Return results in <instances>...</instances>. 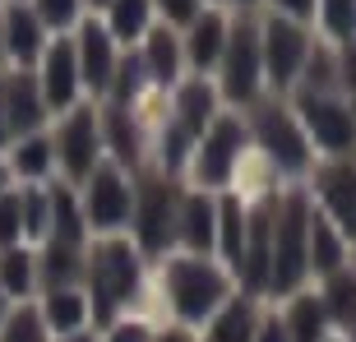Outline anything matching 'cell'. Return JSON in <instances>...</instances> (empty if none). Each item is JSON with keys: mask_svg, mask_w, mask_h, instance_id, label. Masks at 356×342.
Segmentation results:
<instances>
[{"mask_svg": "<svg viewBox=\"0 0 356 342\" xmlns=\"http://www.w3.org/2000/svg\"><path fill=\"white\" fill-rule=\"evenodd\" d=\"M83 296L92 324L106 329L111 319L130 315L144 296V254L130 236H92L83 245Z\"/></svg>", "mask_w": 356, "mask_h": 342, "instance_id": "1", "label": "cell"}, {"mask_svg": "<svg viewBox=\"0 0 356 342\" xmlns=\"http://www.w3.org/2000/svg\"><path fill=\"white\" fill-rule=\"evenodd\" d=\"M232 296H236V277L222 268L218 254L172 250L162 259V301L172 310V324H185L199 333Z\"/></svg>", "mask_w": 356, "mask_h": 342, "instance_id": "2", "label": "cell"}, {"mask_svg": "<svg viewBox=\"0 0 356 342\" xmlns=\"http://www.w3.org/2000/svg\"><path fill=\"white\" fill-rule=\"evenodd\" d=\"M310 190L291 185L273 199V273H268V301H287L310 282Z\"/></svg>", "mask_w": 356, "mask_h": 342, "instance_id": "3", "label": "cell"}, {"mask_svg": "<svg viewBox=\"0 0 356 342\" xmlns=\"http://www.w3.org/2000/svg\"><path fill=\"white\" fill-rule=\"evenodd\" d=\"M241 116H245V130H250V148L277 171V176L301 181V176L315 171V148L305 139L296 111L287 106V97H259V102L245 106Z\"/></svg>", "mask_w": 356, "mask_h": 342, "instance_id": "4", "label": "cell"}, {"mask_svg": "<svg viewBox=\"0 0 356 342\" xmlns=\"http://www.w3.org/2000/svg\"><path fill=\"white\" fill-rule=\"evenodd\" d=\"M250 130H245V116L241 111H218L213 125L199 134L195 153H190V167H185V185L195 190H209V195H222L232 190L250 158Z\"/></svg>", "mask_w": 356, "mask_h": 342, "instance_id": "5", "label": "cell"}, {"mask_svg": "<svg viewBox=\"0 0 356 342\" xmlns=\"http://www.w3.org/2000/svg\"><path fill=\"white\" fill-rule=\"evenodd\" d=\"M181 195H185V181L162 176V171L134 181V209H130V231L125 236L134 241V250L144 254V259H167L176 250Z\"/></svg>", "mask_w": 356, "mask_h": 342, "instance_id": "6", "label": "cell"}, {"mask_svg": "<svg viewBox=\"0 0 356 342\" xmlns=\"http://www.w3.org/2000/svg\"><path fill=\"white\" fill-rule=\"evenodd\" d=\"M287 106L296 111L305 139L319 158H356V106L343 92H305L291 88Z\"/></svg>", "mask_w": 356, "mask_h": 342, "instance_id": "7", "label": "cell"}, {"mask_svg": "<svg viewBox=\"0 0 356 342\" xmlns=\"http://www.w3.org/2000/svg\"><path fill=\"white\" fill-rule=\"evenodd\" d=\"M218 92L232 106H254L264 97V56H259V19L241 10L227 28V47L218 60Z\"/></svg>", "mask_w": 356, "mask_h": 342, "instance_id": "8", "label": "cell"}, {"mask_svg": "<svg viewBox=\"0 0 356 342\" xmlns=\"http://www.w3.org/2000/svg\"><path fill=\"white\" fill-rule=\"evenodd\" d=\"M83 222L88 236H125L130 231V209H134V181L130 171H120L116 162H97L92 176L79 185Z\"/></svg>", "mask_w": 356, "mask_h": 342, "instance_id": "9", "label": "cell"}, {"mask_svg": "<svg viewBox=\"0 0 356 342\" xmlns=\"http://www.w3.org/2000/svg\"><path fill=\"white\" fill-rule=\"evenodd\" d=\"M310 28L296 24V19H282V14H268L259 19V56H264V88L273 97H287L301 79V65L310 56Z\"/></svg>", "mask_w": 356, "mask_h": 342, "instance_id": "10", "label": "cell"}, {"mask_svg": "<svg viewBox=\"0 0 356 342\" xmlns=\"http://www.w3.org/2000/svg\"><path fill=\"white\" fill-rule=\"evenodd\" d=\"M56 167L70 185H83L92 176V167L106 158L102 153V125H97V106L92 102H79L70 106L65 116H56Z\"/></svg>", "mask_w": 356, "mask_h": 342, "instance_id": "11", "label": "cell"}, {"mask_svg": "<svg viewBox=\"0 0 356 342\" xmlns=\"http://www.w3.org/2000/svg\"><path fill=\"white\" fill-rule=\"evenodd\" d=\"M305 190H310V204L352 241L356 236V158H319Z\"/></svg>", "mask_w": 356, "mask_h": 342, "instance_id": "12", "label": "cell"}, {"mask_svg": "<svg viewBox=\"0 0 356 342\" xmlns=\"http://www.w3.org/2000/svg\"><path fill=\"white\" fill-rule=\"evenodd\" d=\"M33 74H38L42 102H47V111H51V116H65L70 106H79L83 79H79V60H74V38L56 33V38L47 42L42 60L33 65Z\"/></svg>", "mask_w": 356, "mask_h": 342, "instance_id": "13", "label": "cell"}, {"mask_svg": "<svg viewBox=\"0 0 356 342\" xmlns=\"http://www.w3.org/2000/svg\"><path fill=\"white\" fill-rule=\"evenodd\" d=\"M74 60H79L83 92L106 97V88H111V79H116V65H120V47H116V38L106 33L102 19H79V33H74Z\"/></svg>", "mask_w": 356, "mask_h": 342, "instance_id": "14", "label": "cell"}, {"mask_svg": "<svg viewBox=\"0 0 356 342\" xmlns=\"http://www.w3.org/2000/svg\"><path fill=\"white\" fill-rule=\"evenodd\" d=\"M0 38H5L10 70H33L42 60V51H47L51 33L42 28V19L33 14L28 0H5V10H0Z\"/></svg>", "mask_w": 356, "mask_h": 342, "instance_id": "15", "label": "cell"}, {"mask_svg": "<svg viewBox=\"0 0 356 342\" xmlns=\"http://www.w3.org/2000/svg\"><path fill=\"white\" fill-rule=\"evenodd\" d=\"M0 102H5V125H10V144L24 134H38L47 125V102H42L38 74L33 70H5L0 74Z\"/></svg>", "mask_w": 356, "mask_h": 342, "instance_id": "16", "label": "cell"}, {"mask_svg": "<svg viewBox=\"0 0 356 342\" xmlns=\"http://www.w3.org/2000/svg\"><path fill=\"white\" fill-rule=\"evenodd\" d=\"M176 250H185V254H218V195L185 185L181 218H176Z\"/></svg>", "mask_w": 356, "mask_h": 342, "instance_id": "17", "label": "cell"}, {"mask_svg": "<svg viewBox=\"0 0 356 342\" xmlns=\"http://www.w3.org/2000/svg\"><path fill=\"white\" fill-rule=\"evenodd\" d=\"M134 51H139V60H144V74H148V83H153L158 92L176 88V83L185 79V51H181V33H176V28L153 24Z\"/></svg>", "mask_w": 356, "mask_h": 342, "instance_id": "18", "label": "cell"}, {"mask_svg": "<svg viewBox=\"0 0 356 342\" xmlns=\"http://www.w3.org/2000/svg\"><path fill=\"white\" fill-rule=\"evenodd\" d=\"M227 28H232V19L222 10H213V5L199 10V19L185 28V38H181L185 70L190 74H218V60H222V47H227Z\"/></svg>", "mask_w": 356, "mask_h": 342, "instance_id": "19", "label": "cell"}, {"mask_svg": "<svg viewBox=\"0 0 356 342\" xmlns=\"http://www.w3.org/2000/svg\"><path fill=\"white\" fill-rule=\"evenodd\" d=\"M97 125H102V153L106 162H116L120 171H139L144 167V130L139 116L125 106H97Z\"/></svg>", "mask_w": 356, "mask_h": 342, "instance_id": "20", "label": "cell"}, {"mask_svg": "<svg viewBox=\"0 0 356 342\" xmlns=\"http://www.w3.org/2000/svg\"><path fill=\"white\" fill-rule=\"evenodd\" d=\"M218 111H222V92H218V83H213L209 74H185L172 88V116L181 120L195 139L213 125Z\"/></svg>", "mask_w": 356, "mask_h": 342, "instance_id": "21", "label": "cell"}, {"mask_svg": "<svg viewBox=\"0 0 356 342\" xmlns=\"http://www.w3.org/2000/svg\"><path fill=\"white\" fill-rule=\"evenodd\" d=\"M0 158H5L14 181H24V185H47L56 176V144H51V134H42V130L14 139Z\"/></svg>", "mask_w": 356, "mask_h": 342, "instance_id": "22", "label": "cell"}, {"mask_svg": "<svg viewBox=\"0 0 356 342\" xmlns=\"http://www.w3.org/2000/svg\"><path fill=\"white\" fill-rule=\"evenodd\" d=\"M305 254H310V277H329V273H338V268L352 263V241H347L319 209H310V241H305Z\"/></svg>", "mask_w": 356, "mask_h": 342, "instance_id": "23", "label": "cell"}, {"mask_svg": "<svg viewBox=\"0 0 356 342\" xmlns=\"http://www.w3.org/2000/svg\"><path fill=\"white\" fill-rule=\"evenodd\" d=\"M38 315L47 324L51 338H65V333H83L92 324V310H88V296L83 287H65V291H42L38 296Z\"/></svg>", "mask_w": 356, "mask_h": 342, "instance_id": "24", "label": "cell"}, {"mask_svg": "<svg viewBox=\"0 0 356 342\" xmlns=\"http://www.w3.org/2000/svg\"><path fill=\"white\" fill-rule=\"evenodd\" d=\"M259 315H264V305L236 291V296H232V301H227L222 310H218V315L199 329V342H254Z\"/></svg>", "mask_w": 356, "mask_h": 342, "instance_id": "25", "label": "cell"}, {"mask_svg": "<svg viewBox=\"0 0 356 342\" xmlns=\"http://www.w3.org/2000/svg\"><path fill=\"white\" fill-rule=\"evenodd\" d=\"M65 287H83V245L42 241V250H38V296L42 291H65Z\"/></svg>", "mask_w": 356, "mask_h": 342, "instance_id": "26", "label": "cell"}, {"mask_svg": "<svg viewBox=\"0 0 356 342\" xmlns=\"http://www.w3.org/2000/svg\"><path fill=\"white\" fill-rule=\"evenodd\" d=\"M47 195H51V231H47V241H60V245H88V222H83L79 185L47 181Z\"/></svg>", "mask_w": 356, "mask_h": 342, "instance_id": "27", "label": "cell"}, {"mask_svg": "<svg viewBox=\"0 0 356 342\" xmlns=\"http://www.w3.org/2000/svg\"><path fill=\"white\" fill-rule=\"evenodd\" d=\"M277 315H282V329H287L291 342H324L333 333L329 315H324V305H319V291H310V287L287 296Z\"/></svg>", "mask_w": 356, "mask_h": 342, "instance_id": "28", "label": "cell"}, {"mask_svg": "<svg viewBox=\"0 0 356 342\" xmlns=\"http://www.w3.org/2000/svg\"><path fill=\"white\" fill-rule=\"evenodd\" d=\"M195 144H199V139L185 130L172 111H167V116L158 120V139H153L158 171H162V176H176V181H185V167H190V153H195Z\"/></svg>", "mask_w": 356, "mask_h": 342, "instance_id": "29", "label": "cell"}, {"mask_svg": "<svg viewBox=\"0 0 356 342\" xmlns=\"http://www.w3.org/2000/svg\"><path fill=\"white\" fill-rule=\"evenodd\" d=\"M0 291L14 305H24L38 296V250L33 245H10L0 250Z\"/></svg>", "mask_w": 356, "mask_h": 342, "instance_id": "30", "label": "cell"}, {"mask_svg": "<svg viewBox=\"0 0 356 342\" xmlns=\"http://www.w3.org/2000/svg\"><path fill=\"white\" fill-rule=\"evenodd\" d=\"M102 24L116 38V47H139L153 28V0H111L102 10Z\"/></svg>", "mask_w": 356, "mask_h": 342, "instance_id": "31", "label": "cell"}, {"mask_svg": "<svg viewBox=\"0 0 356 342\" xmlns=\"http://www.w3.org/2000/svg\"><path fill=\"white\" fill-rule=\"evenodd\" d=\"M319 305H324V315H329L333 333L343 329L347 319H356V268H338V273L319 277Z\"/></svg>", "mask_w": 356, "mask_h": 342, "instance_id": "32", "label": "cell"}, {"mask_svg": "<svg viewBox=\"0 0 356 342\" xmlns=\"http://www.w3.org/2000/svg\"><path fill=\"white\" fill-rule=\"evenodd\" d=\"M19 204H24V241H47V231H51L47 185H19Z\"/></svg>", "mask_w": 356, "mask_h": 342, "instance_id": "33", "label": "cell"}, {"mask_svg": "<svg viewBox=\"0 0 356 342\" xmlns=\"http://www.w3.org/2000/svg\"><path fill=\"white\" fill-rule=\"evenodd\" d=\"M0 342H51V333H47V324L38 315V301L14 305L10 319L0 324Z\"/></svg>", "mask_w": 356, "mask_h": 342, "instance_id": "34", "label": "cell"}, {"mask_svg": "<svg viewBox=\"0 0 356 342\" xmlns=\"http://www.w3.org/2000/svg\"><path fill=\"white\" fill-rule=\"evenodd\" d=\"M319 14V28H324V42H347L356 38V0H319L315 5Z\"/></svg>", "mask_w": 356, "mask_h": 342, "instance_id": "35", "label": "cell"}, {"mask_svg": "<svg viewBox=\"0 0 356 342\" xmlns=\"http://www.w3.org/2000/svg\"><path fill=\"white\" fill-rule=\"evenodd\" d=\"M33 14L42 19L47 33H65V28H79V14H83V0H28Z\"/></svg>", "mask_w": 356, "mask_h": 342, "instance_id": "36", "label": "cell"}, {"mask_svg": "<svg viewBox=\"0 0 356 342\" xmlns=\"http://www.w3.org/2000/svg\"><path fill=\"white\" fill-rule=\"evenodd\" d=\"M10 245H24V204L14 185L0 195V250H10Z\"/></svg>", "mask_w": 356, "mask_h": 342, "instance_id": "37", "label": "cell"}, {"mask_svg": "<svg viewBox=\"0 0 356 342\" xmlns=\"http://www.w3.org/2000/svg\"><path fill=\"white\" fill-rule=\"evenodd\" d=\"M97 342H153V324L139 315H120L97 333Z\"/></svg>", "mask_w": 356, "mask_h": 342, "instance_id": "38", "label": "cell"}, {"mask_svg": "<svg viewBox=\"0 0 356 342\" xmlns=\"http://www.w3.org/2000/svg\"><path fill=\"white\" fill-rule=\"evenodd\" d=\"M153 10H162V24L167 28H190L204 10V0H153Z\"/></svg>", "mask_w": 356, "mask_h": 342, "instance_id": "39", "label": "cell"}, {"mask_svg": "<svg viewBox=\"0 0 356 342\" xmlns=\"http://www.w3.org/2000/svg\"><path fill=\"white\" fill-rule=\"evenodd\" d=\"M338 92L356 102V38L338 42Z\"/></svg>", "mask_w": 356, "mask_h": 342, "instance_id": "40", "label": "cell"}, {"mask_svg": "<svg viewBox=\"0 0 356 342\" xmlns=\"http://www.w3.org/2000/svg\"><path fill=\"white\" fill-rule=\"evenodd\" d=\"M268 5H273V14H282V19L310 24V19H315V5H319V0H268Z\"/></svg>", "mask_w": 356, "mask_h": 342, "instance_id": "41", "label": "cell"}, {"mask_svg": "<svg viewBox=\"0 0 356 342\" xmlns=\"http://www.w3.org/2000/svg\"><path fill=\"white\" fill-rule=\"evenodd\" d=\"M254 342H291V338H287V329H282V315H277V310H264V315H259Z\"/></svg>", "mask_w": 356, "mask_h": 342, "instance_id": "42", "label": "cell"}, {"mask_svg": "<svg viewBox=\"0 0 356 342\" xmlns=\"http://www.w3.org/2000/svg\"><path fill=\"white\" fill-rule=\"evenodd\" d=\"M153 342H199V333L185 324H167V329H153Z\"/></svg>", "mask_w": 356, "mask_h": 342, "instance_id": "43", "label": "cell"}, {"mask_svg": "<svg viewBox=\"0 0 356 342\" xmlns=\"http://www.w3.org/2000/svg\"><path fill=\"white\" fill-rule=\"evenodd\" d=\"M51 342H97V333L83 329V333H65V338H51Z\"/></svg>", "mask_w": 356, "mask_h": 342, "instance_id": "44", "label": "cell"}, {"mask_svg": "<svg viewBox=\"0 0 356 342\" xmlns=\"http://www.w3.org/2000/svg\"><path fill=\"white\" fill-rule=\"evenodd\" d=\"M10 181H14V176H10V167H5V158H0V195L10 190Z\"/></svg>", "mask_w": 356, "mask_h": 342, "instance_id": "45", "label": "cell"}, {"mask_svg": "<svg viewBox=\"0 0 356 342\" xmlns=\"http://www.w3.org/2000/svg\"><path fill=\"white\" fill-rule=\"evenodd\" d=\"M10 310H14V301H10V296H5V291H0V324L10 319Z\"/></svg>", "mask_w": 356, "mask_h": 342, "instance_id": "46", "label": "cell"}, {"mask_svg": "<svg viewBox=\"0 0 356 342\" xmlns=\"http://www.w3.org/2000/svg\"><path fill=\"white\" fill-rule=\"evenodd\" d=\"M338 333H343L347 342H356V319H347V324H343V329H338Z\"/></svg>", "mask_w": 356, "mask_h": 342, "instance_id": "47", "label": "cell"}, {"mask_svg": "<svg viewBox=\"0 0 356 342\" xmlns=\"http://www.w3.org/2000/svg\"><path fill=\"white\" fill-rule=\"evenodd\" d=\"M83 5H92V10H106V5H111V0H83Z\"/></svg>", "mask_w": 356, "mask_h": 342, "instance_id": "48", "label": "cell"}, {"mask_svg": "<svg viewBox=\"0 0 356 342\" xmlns=\"http://www.w3.org/2000/svg\"><path fill=\"white\" fill-rule=\"evenodd\" d=\"M5 65H10V60H5V38H0V74H5Z\"/></svg>", "mask_w": 356, "mask_h": 342, "instance_id": "49", "label": "cell"}, {"mask_svg": "<svg viewBox=\"0 0 356 342\" xmlns=\"http://www.w3.org/2000/svg\"><path fill=\"white\" fill-rule=\"evenodd\" d=\"M324 342H347V338H343V333H329V338H324Z\"/></svg>", "mask_w": 356, "mask_h": 342, "instance_id": "50", "label": "cell"}, {"mask_svg": "<svg viewBox=\"0 0 356 342\" xmlns=\"http://www.w3.org/2000/svg\"><path fill=\"white\" fill-rule=\"evenodd\" d=\"M236 5H241V10H250V5H254V0H236Z\"/></svg>", "mask_w": 356, "mask_h": 342, "instance_id": "51", "label": "cell"}, {"mask_svg": "<svg viewBox=\"0 0 356 342\" xmlns=\"http://www.w3.org/2000/svg\"><path fill=\"white\" fill-rule=\"evenodd\" d=\"M352 268H356V236H352Z\"/></svg>", "mask_w": 356, "mask_h": 342, "instance_id": "52", "label": "cell"}]
</instances>
